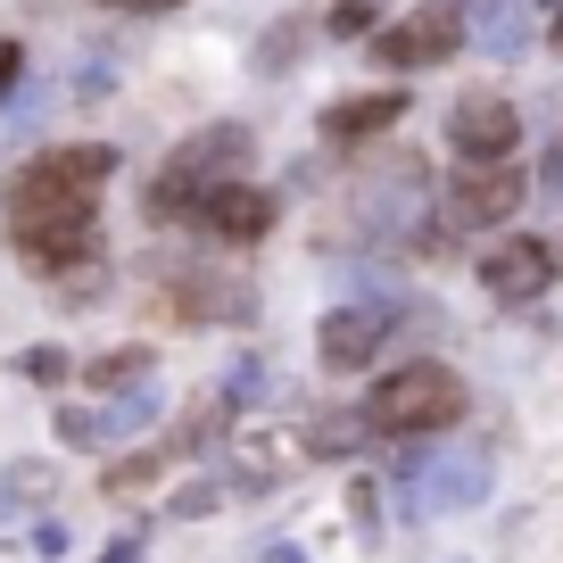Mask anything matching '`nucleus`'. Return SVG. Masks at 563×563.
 Returning a JSON list of instances; mask_svg holds the SVG:
<instances>
[{
	"label": "nucleus",
	"instance_id": "f257e3e1",
	"mask_svg": "<svg viewBox=\"0 0 563 563\" xmlns=\"http://www.w3.org/2000/svg\"><path fill=\"white\" fill-rule=\"evenodd\" d=\"M117 175V150L108 141H75V150H42L9 175V241L42 265V274H67L91 257V199Z\"/></svg>",
	"mask_w": 563,
	"mask_h": 563
},
{
	"label": "nucleus",
	"instance_id": "f03ea898",
	"mask_svg": "<svg viewBox=\"0 0 563 563\" xmlns=\"http://www.w3.org/2000/svg\"><path fill=\"white\" fill-rule=\"evenodd\" d=\"M456 415H464V382L448 365H398V373H382L373 398H365V431H382V440L448 431Z\"/></svg>",
	"mask_w": 563,
	"mask_h": 563
},
{
	"label": "nucleus",
	"instance_id": "7ed1b4c3",
	"mask_svg": "<svg viewBox=\"0 0 563 563\" xmlns=\"http://www.w3.org/2000/svg\"><path fill=\"white\" fill-rule=\"evenodd\" d=\"M241 166H249V133H232V124L199 133L191 150H183V158L166 166L158 183H150V224H175V216H191L199 199L216 191V183H241Z\"/></svg>",
	"mask_w": 563,
	"mask_h": 563
},
{
	"label": "nucleus",
	"instance_id": "20e7f679",
	"mask_svg": "<svg viewBox=\"0 0 563 563\" xmlns=\"http://www.w3.org/2000/svg\"><path fill=\"white\" fill-rule=\"evenodd\" d=\"M456 42H464V18L431 0V9H415V18L382 25V34H373V58H382V67H440Z\"/></svg>",
	"mask_w": 563,
	"mask_h": 563
},
{
	"label": "nucleus",
	"instance_id": "39448f33",
	"mask_svg": "<svg viewBox=\"0 0 563 563\" xmlns=\"http://www.w3.org/2000/svg\"><path fill=\"white\" fill-rule=\"evenodd\" d=\"M448 141H456L464 166H506L514 141H522V117H514L497 91H473V100L456 108V124H448Z\"/></svg>",
	"mask_w": 563,
	"mask_h": 563
},
{
	"label": "nucleus",
	"instance_id": "423d86ee",
	"mask_svg": "<svg viewBox=\"0 0 563 563\" xmlns=\"http://www.w3.org/2000/svg\"><path fill=\"white\" fill-rule=\"evenodd\" d=\"M191 224H208L216 241H257V232H274V199H265L257 183H216L191 208Z\"/></svg>",
	"mask_w": 563,
	"mask_h": 563
},
{
	"label": "nucleus",
	"instance_id": "0eeeda50",
	"mask_svg": "<svg viewBox=\"0 0 563 563\" xmlns=\"http://www.w3.org/2000/svg\"><path fill=\"white\" fill-rule=\"evenodd\" d=\"M514 199H522V175H514V158H506V166H464V175L448 183V216H456V224H497Z\"/></svg>",
	"mask_w": 563,
	"mask_h": 563
},
{
	"label": "nucleus",
	"instance_id": "6e6552de",
	"mask_svg": "<svg viewBox=\"0 0 563 563\" xmlns=\"http://www.w3.org/2000/svg\"><path fill=\"white\" fill-rule=\"evenodd\" d=\"M547 274H555V249L547 241H497L489 257H481V282H489L497 299H539Z\"/></svg>",
	"mask_w": 563,
	"mask_h": 563
},
{
	"label": "nucleus",
	"instance_id": "1a4fd4ad",
	"mask_svg": "<svg viewBox=\"0 0 563 563\" xmlns=\"http://www.w3.org/2000/svg\"><path fill=\"white\" fill-rule=\"evenodd\" d=\"M373 349H382V316H365V307H340V316L323 323V365L332 373H365Z\"/></svg>",
	"mask_w": 563,
	"mask_h": 563
},
{
	"label": "nucleus",
	"instance_id": "9d476101",
	"mask_svg": "<svg viewBox=\"0 0 563 563\" xmlns=\"http://www.w3.org/2000/svg\"><path fill=\"white\" fill-rule=\"evenodd\" d=\"M398 117H406L398 91H356V100L323 108V141H373V133H389Z\"/></svg>",
	"mask_w": 563,
	"mask_h": 563
},
{
	"label": "nucleus",
	"instance_id": "9b49d317",
	"mask_svg": "<svg viewBox=\"0 0 563 563\" xmlns=\"http://www.w3.org/2000/svg\"><path fill=\"white\" fill-rule=\"evenodd\" d=\"M464 497H481V464H473V456H456V464H422V481H415V514L464 506Z\"/></svg>",
	"mask_w": 563,
	"mask_h": 563
},
{
	"label": "nucleus",
	"instance_id": "f8f14e48",
	"mask_svg": "<svg viewBox=\"0 0 563 563\" xmlns=\"http://www.w3.org/2000/svg\"><path fill=\"white\" fill-rule=\"evenodd\" d=\"M373 9H382V0H340V9H332V25H340V34H365V25H373Z\"/></svg>",
	"mask_w": 563,
	"mask_h": 563
},
{
	"label": "nucleus",
	"instance_id": "ddd939ff",
	"mask_svg": "<svg viewBox=\"0 0 563 563\" xmlns=\"http://www.w3.org/2000/svg\"><path fill=\"white\" fill-rule=\"evenodd\" d=\"M100 9H124V18H158V9H183V0H100Z\"/></svg>",
	"mask_w": 563,
	"mask_h": 563
},
{
	"label": "nucleus",
	"instance_id": "4468645a",
	"mask_svg": "<svg viewBox=\"0 0 563 563\" xmlns=\"http://www.w3.org/2000/svg\"><path fill=\"white\" fill-rule=\"evenodd\" d=\"M18 67H25V51H18V42H0V91L18 84Z\"/></svg>",
	"mask_w": 563,
	"mask_h": 563
}]
</instances>
